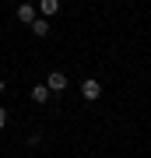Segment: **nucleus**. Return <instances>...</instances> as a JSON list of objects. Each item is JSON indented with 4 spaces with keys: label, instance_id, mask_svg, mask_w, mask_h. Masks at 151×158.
Masks as SVG:
<instances>
[{
    "label": "nucleus",
    "instance_id": "nucleus-2",
    "mask_svg": "<svg viewBox=\"0 0 151 158\" xmlns=\"http://www.w3.org/2000/svg\"><path fill=\"white\" fill-rule=\"evenodd\" d=\"M35 18H39V7H35V4H18V21L32 25Z\"/></svg>",
    "mask_w": 151,
    "mask_h": 158
},
{
    "label": "nucleus",
    "instance_id": "nucleus-3",
    "mask_svg": "<svg viewBox=\"0 0 151 158\" xmlns=\"http://www.w3.org/2000/svg\"><path fill=\"white\" fill-rule=\"evenodd\" d=\"M46 88H49V91H63V88H67V74L53 70L49 77H46Z\"/></svg>",
    "mask_w": 151,
    "mask_h": 158
},
{
    "label": "nucleus",
    "instance_id": "nucleus-7",
    "mask_svg": "<svg viewBox=\"0 0 151 158\" xmlns=\"http://www.w3.org/2000/svg\"><path fill=\"white\" fill-rule=\"evenodd\" d=\"M7 127V109H0V130Z\"/></svg>",
    "mask_w": 151,
    "mask_h": 158
},
{
    "label": "nucleus",
    "instance_id": "nucleus-4",
    "mask_svg": "<svg viewBox=\"0 0 151 158\" xmlns=\"http://www.w3.org/2000/svg\"><path fill=\"white\" fill-rule=\"evenodd\" d=\"M56 11H60V0H39V14L42 18H53Z\"/></svg>",
    "mask_w": 151,
    "mask_h": 158
},
{
    "label": "nucleus",
    "instance_id": "nucleus-1",
    "mask_svg": "<svg viewBox=\"0 0 151 158\" xmlns=\"http://www.w3.org/2000/svg\"><path fill=\"white\" fill-rule=\"evenodd\" d=\"M81 95L88 98V102H99V98H102V85H99L95 77H88V81H81Z\"/></svg>",
    "mask_w": 151,
    "mask_h": 158
},
{
    "label": "nucleus",
    "instance_id": "nucleus-6",
    "mask_svg": "<svg viewBox=\"0 0 151 158\" xmlns=\"http://www.w3.org/2000/svg\"><path fill=\"white\" fill-rule=\"evenodd\" d=\"M46 98H49V88H46V85H35V88H32V102H39V106H42Z\"/></svg>",
    "mask_w": 151,
    "mask_h": 158
},
{
    "label": "nucleus",
    "instance_id": "nucleus-5",
    "mask_svg": "<svg viewBox=\"0 0 151 158\" xmlns=\"http://www.w3.org/2000/svg\"><path fill=\"white\" fill-rule=\"evenodd\" d=\"M32 35H39V39L49 35V18H35V21H32Z\"/></svg>",
    "mask_w": 151,
    "mask_h": 158
},
{
    "label": "nucleus",
    "instance_id": "nucleus-8",
    "mask_svg": "<svg viewBox=\"0 0 151 158\" xmlns=\"http://www.w3.org/2000/svg\"><path fill=\"white\" fill-rule=\"evenodd\" d=\"M4 88H7V81H0V91H4Z\"/></svg>",
    "mask_w": 151,
    "mask_h": 158
}]
</instances>
